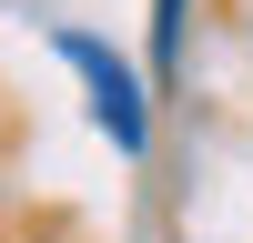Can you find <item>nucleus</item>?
Here are the masks:
<instances>
[{
  "mask_svg": "<svg viewBox=\"0 0 253 243\" xmlns=\"http://www.w3.org/2000/svg\"><path fill=\"white\" fill-rule=\"evenodd\" d=\"M51 51L91 81V122L112 132V152H122V162H142V152H152V91L132 81V61H122L112 40H91V31H51Z\"/></svg>",
  "mask_w": 253,
  "mask_h": 243,
  "instance_id": "f257e3e1",
  "label": "nucleus"
},
{
  "mask_svg": "<svg viewBox=\"0 0 253 243\" xmlns=\"http://www.w3.org/2000/svg\"><path fill=\"white\" fill-rule=\"evenodd\" d=\"M152 71H182V0H152Z\"/></svg>",
  "mask_w": 253,
  "mask_h": 243,
  "instance_id": "f03ea898",
  "label": "nucleus"
}]
</instances>
